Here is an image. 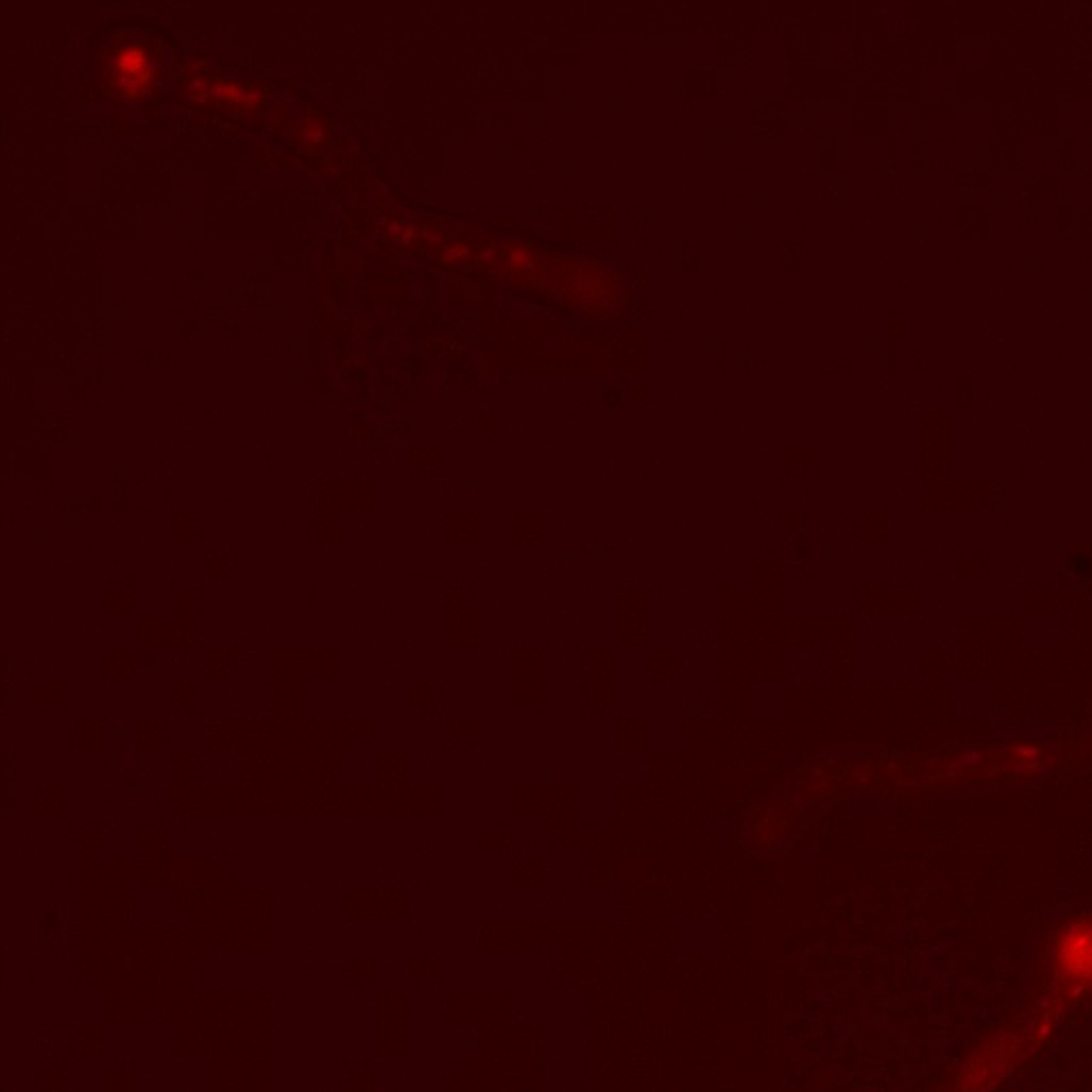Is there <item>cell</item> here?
<instances>
[{
	"label": "cell",
	"mask_w": 1092,
	"mask_h": 1092,
	"mask_svg": "<svg viewBox=\"0 0 1092 1092\" xmlns=\"http://www.w3.org/2000/svg\"><path fill=\"white\" fill-rule=\"evenodd\" d=\"M544 1086H547V1092H581V1086H583L581 1030H547Z\"/></svg>",
	"instance_id": "cell-1"
},
{
	"label": "cell",
	"mask_w": 1092,
	"mask_h": 1092,
	"mask_svg": "<svg viewBox=\"0 0 1092 1092\" xmlns=\"http://www.w3.org/2000/svg\"><path fill=\"white\" fill-rule=\"evenodd\" d=\"M111 86L124 96H142L154 79V61L142 46H122L111 61Z\"/></svg>",
	"instance_id": "cell-2"
},
{
	"label": "cell",
	"mask_w": 1092,
	"mask_h": 1092,
	"mask_svg": "<svg viewBox=\"0 0 1092 1092\" xmlns=\"http://www.w3.org/2000/svg\"><path fill=\"white\" fill-rule=\"evenodd\" d=\"M583 997L572 988L551 990L544 1028L547 1030H581Z\"/></svg>",
	"instance_id": "cell-3"
},
{
	"label": "cell",
	"mask_w": 1092,
	"mask_h": 1092,
	"mask_svg": "<svg viewBox=\"0 0 1092 1092\" xmlns=\"http://www.w3.org/2000/svg\"><path fill=\"white\" fill-rule=\"evenodd\" d=\"M681 954L685 958H712L720 954V926L702 922H685L681 928Z\"/></svg>",
	"instance_id": "cell-4"
},
{
	"label": "cell",
	"mask_w": 1092,
	"mask_h": 1092,
	"mask_svg": "<svg viewBox=\"0 0 1092 1092\" xmlns=\"http://www.w3.org/2000/svg\"><path fill=\"white\" fill-rule=\"evenodd\" d=\"M188 92L192 98L198 101H216L227 105H240V107H254L258 105V92L229 84V82H205V79H194L188 86Z\"/></svg>",
	"instance_id": "cell-5"
},
{
	"label": "cell",
	"mask_w": 1092,
	"mask_h": 1092,
	"mask_svg": "<svg viewBox=\"0 0 1092 1092\" xmlns=\"http://www.w3.org/2000/svg\"><path fill=\"white\" fill-rule=\"evenodd\" d=\"M512 1014L514 1020L521 1024H542L547 1018V1007L551 988H512Z\"/></svg>",
	"instance_id": "cell-6"
},
{
	"label": "cell",
	"mask_w": 1092,
	"mask_h": 1092,
	"mask_svg": "<svg viewBox=\"0 0 1092 1092\" xmlns=\"http://www.w3.org/2000/svg\"><path fill=\"white\" fill-rule=\"evenodd\" d=\"M302 135H304V137L308 139V142H310V144H316V142H321V137H323V129H321V124H319V122H314V120H310V122H306V129H304V133H302Z\"/></svg>",
	"instance_id": "cell-7"
},
{
	"label": "cell",
	"mask_w": 1092,
	"mask_h": 1092,
	"mask_svg": "<svg viewBox=\"0 0 1092 1092\" xmlns=\"http://www.w3.org/2000/svg\"><path fill=\"white\" fill-rule=\"evenodd\" d=\"M516 1092H540V1090H533V1088H523V1090H516Z\"/></svg>",
	"instance_id": "cell-8"
}]
</instances>
